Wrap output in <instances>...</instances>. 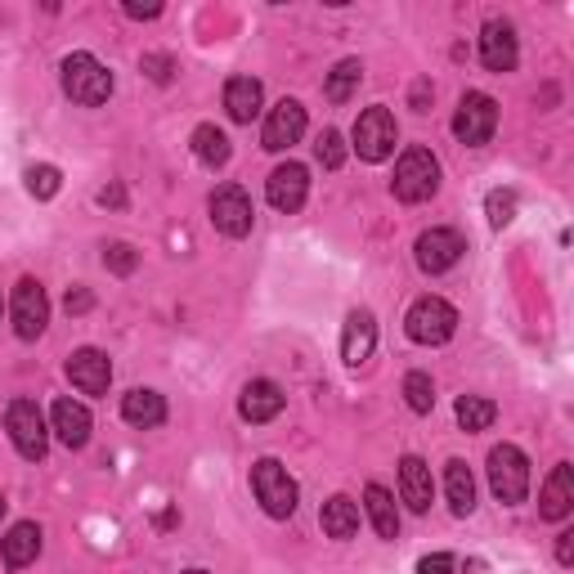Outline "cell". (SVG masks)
Listing matches in <instances>:
<instances>
[{
    "label": "cell",
    "mask_w": 574,
    "mask_h": 574,
    "mask_svg": "<svg viewBox=\"0 0 574 574\" xmlns=\"http://www.w3.org/2000/svg\"><path fill=\"white\" fill-rule=\"evenodd\" d=\"M395 198L400 203H427L436 188H440V162H436V152L431 148H404V158L395 162Z\"/></svg>",
    "instance_id": "cell-1"
},
{
    "label": "cell",
    "mask_w": 574,
    "mask_h": 574,
    "mask_svg": "<svg viewBox=\"0 0 574 574\" xmlns=\"http://www.w3.org/2000/svg\"><path fill=\"white\" fill-rule=\"evenodd\" d=\"M252 489H256V503L270 512L274 521H288V516L296 512L301 489H296V480L288 476V467L274 463V457H260V463L252 467Z\"/></svg>",
    "instance_id": "cell-2"
},
{
    "label": "cell",
    "mask_w": 574,
    "mask_h": 574,
    "mask_svg": "<svg viewBox=\"0 0 574 574\" xmlns=\"http://www.w3.org/2000/svg\"><path fill=\"white\" fill-rule=\"evenodd\" d=\"M63 95L72 103L95 108V103H103L112 95V72L95 54H68L63 59Z\"/></svg>",
    "instance_id": "cell-3"
},
{
    "label": "cell",
    "mask_w": 574,
    "mask_h": 574,
    "mask_svg": "<svg viewBox=\"0 0 574 574\" xmlns=\"http://www.w3.org/2000/svg\"><path fill=\"white\" fill-rule=\"evenodd\" d=\"M489 489L499 503H525L529 493V457L516 444H499L489 449Z\"/></svg>",
    "instance_id": "cell-4"
},
{
    "label": "cell",
    "mask_w": 574,
    "mask_h": 574,
    "mask_svg": "<svg viewBox=\"0 0 574 574\" xmlns=\"http://www.w3.org/2000/svg\"><path fill=\"white\" fill-rule=\"evenodd\" d=\"M351 139H355V152H359L364 162H387L391 152H395V139H400V126L391 118V108H381V103L364 108L355 131H351Z\"/></svg>",
    "instance_id": "cell-5"
},
{
    "label": "cell",
    "mask_w": 574,
    "mask_h": 574,
    "mask_svg": "<svg viewBox=\"0 0 574 574\" xmlns=\"http://www.w3.org/2000/svg\"><path fill=\"white\" fill-rule=\"evenodd\" d=\"M404 328L417 346H444V341L457 332V310L440 296H423V301H413Z\"/></svg>",
    "instance_id": "cell-6"
},
{
    "label": "cell",
    "mask_w": 574,
    "mask_h": 574,
    "mask_svg": "<svg viewBox=\"0 0 574 574\" xmlns=\"http://www.w3.org/2000/svg\"><path fill=\"white\" fill-rule=\"evenodd\" d=\"M5 431H10L14 449L27 457V463L46 457V449H50V431H46L41 408H36L32 400H14V404L5 408Z\"/></svg>",
    "instance_id": "cell-7"
},
{
    "label": "cell",
    "mask_w": 574,
    "mask_h": 574,
    "mask_svg": "<svg viewBox=\"0 0 574 574\" xmlns=\"http://www.w3.org/2000/svg\"><path fill=\"white\" fill-rule=\"evenodd\" d=\"M207 207H211V224L220 229L224 239H247L252 234L256 211H252V198H247L243 184H220Z\"/></svg>",
    "instance_id": "cell-8"
},
{
    "label": "cell",
    "mask_w": 574,
    "mask_h": 574,
    "mask_svg": "<svg viewBox=\"0 0 574 574\" xmlns=\"http://www.w3.org/2000/svg\"><path fill=\"white\" fill-rule=\"evenodd\" d=\"M493 126H499V103H493L489 95H480V90H467L463 103H457V112H453V135L476 148V144H489Z\"/></svg>",
    "instance_id": "cell-9"
},
{
    "label": "cell",
    "mask_w": 574,
    "mask_h": 574,
    "mask_svg": "<svg viewBox=\"0 0 574 574\" xmlns=\"http://www.w3.org/2000/svg\"><path fill=\"white\" fill-rule=\"evenodd\" d=\"M10 315H14V332L23 341H36L46 332L50 323V301H46V288L36 283V279H23L14 288V305H10Z\"/></svg>",
    "instance_id": "cell-10"
},
{
    "label": "cell",
    "mask_w": 574,
    "mask_h": 574,
    "mask_svg": "<svg viewBox=\"0 0 574 574\" xmlns=\"http://www.w3.org/2000/svg\"><path fill=\"white\" fill-rule=\"evenodd\" d=\"M413 252H417V270H423V274H444V270H453V265L463 260L467 243H463L457 229H427Z\"/></svg>",
    "instance_id": "cell-11"
},
{
    "label": "cell",
    "mask_w": 574,
    "mask_h": 574,
    "mask_svg": "<svg viewBox=\"0 0 574 574\" xmlns=\"http://www.w3.org/2000/svg\"><path fill=\"white\" fill-rule=\"evenodd\" d=\"M305 194H310V171L301 162H288V167H274L270 180H265V198H270L274 211H301L305 207Z\"/></svg>",
    "instance_id": "cell-12"
},
{
    "label": "cell",
    "mask_w": 574,
    "mask_h": 574,
    "mask_svg": "<svg viewBox=\"0 0 574 574\" xmlns=\"http://www.w3.org/2000/svg\"><path fill=\"white\" fill-rule=\"evenodd\" d=\"M301 135H305V108H301V99H279V103L270 108V118H265L260 144L270 148V152H283V148H292Z\"/></svg>",
    "instance_id": "cell-13"
},
{
    "label": "cell",
    "mask_w": 574,
    "mask_h": 574,
    "mask_svg": "<svg viewBox=\"0 0 574 574\" xmlns=\"http://www.w3.org/2000/svg\"><path fill=\"white\" fill-rule=\"evenodd\" d=\"M516 59H521V46H516L512 23H499V19L485 23V27H480V63H485L489 72H512Z\"/></svg>",
    "instance_id": "cell-14"
},
{
    "label": "cell",
    "mask_w": 574,
    "mask_h": 574,
    "mask_svg": "<svg viewBox=\"0 0 574 574\" xmlns=\"http://www.w3.org/2000/svg\"><path fill=\"white\" fill-rule=\"evenodd\" d=\"M68 377H72V387L76 391H86V395H103L108 391V381H112V364L103 351L86 346V351H76L68 359Z\"/></svg>",
    "instance_id": "cell-15"
},
{
    "label": "cell",
    "mask_w": 574,
    "mask_h": 574,
    "mask_svg": "<svg viewBox=\"0 0 574 574\" xmlns=\"http://www.w3.org/2000/svg\"><path fill=\"white\" fill-rule=\"evenodd\" d=\"M283 391L274 387V381H247L243 387V400H239V413H243V423H252V427H260V423H274V417L283 413Z\"/></svg>",
    "instance_id": "cell-16"
},
{
    "label": "cell",
    "mask_w": 574,
    "mask_h": 574,
    "mask_svg": "<svg viewBox=\"0 0 574 574\" xmlns=\"http://www.w3.org/2000/svg\"><path fill=\"white\" fill-rule=\"evenodd\" d=\"M260 103H265V90L256 76H229L224 82V108L239 126H252L260 118Z\"/></svg>",
    "instance_id": "cell-17"
},
{
    "label": "cell",
    "mask_w": 574,
    "mask_h": 574,
    "mask_svg": "<svg viewBox=\"0 0 574 574\" xmlns=\"http://www.w3.org/2000/svg\"><path fill=\"white\" fill-rule=\"evenodd\" d=\"M431 493H436L431 467H427L417 453H408L404 463H400V499H404L413 512H431Z\"/></svg>",
    "instance_id": "cell-18"
},
{
    "label": "cell",
    "mask_w": 574,
    "mask_h": 574,
    "mask_svg": "<svg viewBox=\"0 0 574 574\" xmlns=\"http://www.w3.org/2000/svg\"><path fill=\"white\" fill-rule=\"evenodd\" d=\"M570 508H574V467L561 463V467H552V476L539 493V516L544 521H565Z\"/></svg>",
    "instance_id": "cell-19"
},
{
    "label": "cell",
    "mask_w": 574,
    "mask_h": 574,
    "mask_svg": "<svg viewBox=\"0 0 574 574\" xmlns=\"http://www.w3.org/2000/svg\"><path fill=\"white\" fill-rule=\"evenodd\" d=\"M36 557H41V525H32V521H19L5 539H0V561H5L10 570H23L32 565Z\"/></svg>",
    "instance_id": "cell-20"
},
{
    "label": "cell",
    "mask_w": 574,
    "mask_h": 574,
    "mask_svg": "<svg viewBox=\"0 0 574 574\" xmlns=\"http://www.w3.org/2000/svg\"><path fill=\"white\" fill-rule=\"evenodd\" d=\"M373 346H377V323H373L368 310H355L346 319V332H341V359H346L351 368H359L373 355Z\"/></svg>",
    "instance_id": "cell-21"
},
{
    "label": "cell",
    "mask_w": 574,
    "mask_h": 574,
    "mask_svg": "<svg viewBox=\"0 0 574 574\" xmlns=\"http://www.w3.org/2000/svg\"><path fill=\"white\" fill-rule=\"evenodd\" d=\"M90 408L76 404V400H59L54 404V436L68 444V449H82L90 440Z\"/></svg>",
    "instance_id": "cell-22"
},
{
    "label": "cell",
    "mask_w": 574,
    "mask_h": 574,
    "mask_svg": "<svg viewBox=\"0 0 574 574\" xmlns=\"http://www.w3.org/2000/svg\"><path fill=\"white\" fill-rule=\"evenodd\" d=\"M319 521H323V534H328V539L346 544V539H355V534H359V503L346 499V493H337V499L323 503Z\"/></svg>",
    "instance_id": "cell-23"
},
{
    "label": "cell",
    "mask_w": 574,
    "mask_h": 574,
    "mask_svg": "<svg viewBox=\"0 0 574 574\" xmlns=\"http://www.w3.org/2000/svg\"><path fill=\"white\" fill-rule=\"evenodd\" d=\"M122 417L131 427H139V431H148V427H162L167 423V400L158 395V391H131L126 400H122Z\"/></svg>",
    "instance_id": "cell-24"
},
{
    "label": "cell",
    "mask_w": 574,
    "mask_h": 574,
    "mask_svg": "<svg viewBox=\"0 0 574 574\" xmlns=\"http://www.w3.org/2000/svg\"><path fill=\"white\" fill-rule=\"evenodd\" d=\"M444 493H449L453 516H472V508H476V480H472V467L457 463V457L444 467Z\"/></svg>",
    "instance_id": "cell-25"
},
{
    "label": "cell",
    "mask_w": 574,
    "mask_h": 574,
    "mask_svg": "<svg viewBox=\"0 0 574 574\" xmlns=\"http://www.w3.org/2000/svg\"><path fill=\"white\" fill-rule=\"evenodd\" d=\"M364 508H368V521H373V529L381 534V539H395V534H400V512H395L391 489L368 485L364 489Z\"/></svg>",
    "instance_id": "cell-26"
},
{
    "label": "cell",
    "mask_w": 574,
    "mask_h": 574,
    "mask_svg": "<svg viewBox=\"0 0 574 574\" xmlns=\"http://www.w3.org/2000/svg\"><path fill=\"white\" fill-rule=\"evenodd\" d=\"M194 158L203 162V167H224L229 162V135L220 131V126H211V122H203L198 131H194Z\"/></svg>",
    "instance_id": "cell-27"
},
{
    "label": "cell",
    "mask_w": 574,
    "mask_h": 574,
    "mask_svg": "<svg viewBox=\"0 0 574 574\" xmlns=\"http://www.w3.org/2000/svg\"><path fill=\"white\" fill-rule=\"evenodd\" d=\"M364 82V63L359 59H341L332 72H328V82H323V95L332 99V103H346L351 95H355V86Z\"/></svg>",
    "instance_id": "cell-28"
},
{
    "label": "cell",
    "mask_w": 574,
    "mask_h": 574,
    "mask_svg": "<svg viewBox=\"0 0 574 574\" xmlns=\"http://www.w3.org/2000/svg\"><path fill=\"white\" fill-rule=\"evenodd\" d=\"M453 413H457V427L463 431H489L493 417H499V404L485 400V395H463Z\"/></svg>",
    "instance_id": "cell-29"
},
{
    "label": "cell",
    "mask_w": 574,
    "mask_h": 574,
    "mask_svg": "<svg viewBox=\"0 0 574 574\" xmlns=\"http://www.w3.org/2000/svg\"><path fill=\"white\" fill-rule=\"evenodd\" d=\"M404 400L413 413H431L436 408V387H431V377L427 373H408L404 377Z\"/></svg>",
    "instance_id": "cell-30"
},
{
    "label": "cell",
    "mask_w": 574,
    "mask_h": 574,
    "mask_svg": "<svg viewBox=\"0 0 574 574\" xmlns=\"http://www.w3.org/2000/svg\"><path fill=\"white\" fill-rule=\"evenodd\" d=\"M59 184H63V175H59V167H50V162H41V167L27 171V194L41 198V203L59 194Z\"/></svg>",
    "instance_id": "cell-31"
},
{
    "label": "cell",
    "mask_w": 574,
    "mask_h": 574,
    "mask_svg": "<svg viewBox=\"0 0 574 574\" xmlns=\"http://www.w3.org/2000/svg\"><path fill=\"white\" fill-rule=\"evenodd\" d=\"M485 211H489L493 229H508L516 220V194H512V188H493V194L485 198Z\"/></svg>",
    "instance_id": "cell-32"
},
{
    "label": "cell",
    "mask_w": 574,
    "mask_h": 574,
    "mask_svg": "<svg viewBox=\"0 0 574 574\" xmlns=\"http://www.w3.org/2000/svg\"><path fill=\"white\" fill-rule=\"evenodd\" d=\"M315 158H319L323 171H337L341 162H346V139H341L337 131H323L319 144H315Z\"/></svg>",
    "instance_id": "cell-33"
},
{
    "label": "cell",
    "mask_w": 574,
    "mask_h": 574,
    "mask_svg": "<svg viewBox=\"0 0 574 574\" xmlns=\"http://www.w3.org/2000/svg\"><path fill=\"white\" fill-rule=\"evenodd\" d=\"M103 265H108L112 274H122V279H126V274L135 270V265H139V256H135V247H131V243H112V247L103 252Z\"/></svg>",
    "instance_id": "cell-34"
},
{
    "label": "cell",
    "mask_w": 574,
    "mask_h": 574,
    "mask_svg": "<svg viewBox=\"0 0 574 574\" xmlns=\"http://www.w3.org/2000/svg\"><path fill=\"white\" fill-rule=\"evenodd\" d=\"M139 68H144V72H148V76H152V82H158V86H167V82H171V68H175V63H171L167 54H144V63H139Z\"/></svg>",
    "instance_id": "cell-35"
},
{
    "label": "cell",
    "mask_w": 574,
    "mask_h": 574,
    "mask_svg": "<svg viewBox=\"0 0 574 574\" xmlns=\"http://www.w3.org/2000/svg\"><path fill=\"white\" fill-rule=\"evenodd\" d=\"M417 574H453V557H449V552L423 557V561H417Z\"/></svg>",
    "instance_id": "cell-36"
},
{
    "label": "cell",
    "mask_w": 574,
    "mask_h": 574,
    "mask_svg": "<svg viewBox=\"0 0 574 574\" xmlns=\"http://www.w3.org/2000/svg\"><path fill=\"white\" fill-rule=\"evenodd\" d=\"M99 207L122 211V207H126V188H122V184H108V188H99Z\"/></svg>",
    "instance_id": "cell-37"
},
{
    "label": "cell",
    "mask_w": 574,
    "mask_h": 574,
    "mask_svg": "<svg viewBox=\"0 0 574 574\" xmlns=\"http://www.w3.org/2000/svg\"><path fill=\"white\" fill-rule=\"evenodd\" d=\"M90 305H95V296H90L86 288H72V292H68V315H86Z\"/></svg>",
    "instance_id": "cell-38"
},
{
    "label": "cell",
    "mask_w": 574,
    "mask_h": 574,
    "mask_svg": "<svg viewBox=\"0 0 574 574\" xmlns=\"http://www.w3.org/2000/svg\"><path fill=\"white\" fill-rule=\"evenodd\" d=\"M557 561H561V565H570V561H574V534H570V529L557 539Z\"/></svg>",
    "instance_id": "cell-39"
},
{
    "label": "cell",
    "mask_w": 574,
    "mask_h": 574,
    "mask_svg": "<svg viewBox=\"0 0 574 574\" xmlns=\"http://www.w3.org/2000/svg\"><path fill=\"white\" fill-rule=\"evenodd\" d=\"M427 99H431V82H417V86H413V108L427 112Z\"/></svg>",
    "instance_id": "cell-40"
},
{
    "label": "cell",
    "mask_w": 574,
    "mask_h": 574,
    "mask_svg": "<svg viewBox=\"0 0 574 574\" xmlns=\"http://www.w3.org/2000/svg\"><path fill=\"white\" fill-rule=\"evenodd\" d=\"M126 14H131V19H158L162 5H126Z\"/></svg>",
    "instance_id": "cell-41"
},
{
    "label": "cell",
    "mask_w": 574,
    "mask_h": 574,
    "mask_svg": "<svg viewBox=\"0 0 574 574\" xmlns=\"http://www.w3.org/2000/svg\"><path fill=\"white\" fill-rule=\"evenodd\" d=\"M5 508H10V503H5V493H0V516H5Z\"/></svg>",
    "instance_id": "cell-42"
},
{
    "label": "cell",
    "mask_w": 574,
    "mask_h": 574,
    "mask_svg": "<svg viewBox=\"0 0 574 574\" xmlns=\"http://www.w3.org/2000/svg\"><path fill=\"white\" fill-rule=\"evenodd\" d=\"M184 574H207V570H184Z\"/></svg>",
    "instance_id": "cell-43"
},
{
    "label": "cell",
    "mask_w": 574,
    "mask_h": 574,
    "mask_svg": "<svg viewBox=\"0 0 574 574\" xmlns=\"http://www.w3.org/2000/svg\"><path fill=\"white\" fill-rule=\"evenodd\" d=\"M0 310H5V301H0Z\"/></svg>",
    "instance_id": "cell-44"
}]
</instances>
